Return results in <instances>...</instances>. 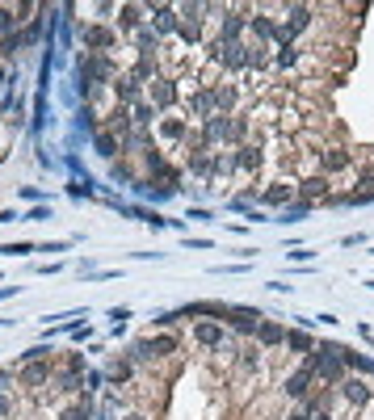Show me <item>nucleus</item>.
<instances>
[{
	"label": "nucleus",
	"instance_id": "nucleus-15",
	"mask_svg": "<svg viewBox=\"0 0 374 420\" xmlns=\"http://www.w3.org/2000/svg\"><path fill=\"white\" fill-rule=\"evenodd\" d=\"M286 349H294V353H315V345H311V336H303V332H286V341H282Z\"/></svg>",
	"mask_w": 374,
	"mask_h": 420
},
{
	"label": "nucleus",
	"instance_id": "nucleus-1",
	"mask_svg": "<svg viewBox=\"0 0 374 420\" xmlns=\"http://www.w3.org/2000/svg\"><path fill=\"white\" fill-rule=\"evenodd\" d=\"M311 387H315V365H311V357H307L294 374H286V379H282V387H278V391H282L286 399H307V395H311Z\"/></svg>",
	"mask_w": 374,
	"mask_h": 420
},
{
	"label": "nucleus",
	"instance_id": "nucleus-21",
	"mask_svg": "<svg viewBox=\"0 0 374 420\" xmlns=\"http://www.w3.org/2000/svg\"><path fill=\"white\" fill-rule=\"evenodd\" d=\"M64 420H88V403H76V408H68V412H64Z\"/></svg>",
	"mask_w": 374,
	"mask_h": 420
},
{
	"label": "nucleus",
	"instance_id": "nucleus-23",
	"mask_svg": "<svg viewBox=\"0 0 374 420\" xmlns=\"http://www.w3.org/2000/svg\"><path fill=\"white\" fill-rule=\"evenodd\" d=\"M127 420H147V416H143V412H131V416H127Z\"/></svg>",
	"mask_w": 374,
	"mask_h": 420
},
{
	"label": "nucleus",
	"instance_id": "nucleus-11",
	"mask_svg": "<svg viewBox=\"0 0 374 420\" xmlns=\"http://www.w3.org/2000/svg\"><path fill=\"white\" fill-rule=\"evenodd\" d=\"M282 341H286V332H282L278 324H265V320H261V328H256V345H261V349H274V345H282Z\"/></svg>",
	"mask_w": 374,
	"mask_h": 420
},
{
	"label": "nucleus",
	"instance_id": "nucleus-13",
	"mask_svg": "<svg viewBox=\"0 0 374 420\" xmlns=\"http://www.w3.org/2000/svg\"><path fill=\"white\" fill-rule=\"evenodd\" d=\"M84 42H88V46H101V55H105V50L114 46V34L101 30V26H93V30H84Z\"/></svg>",
	"mask_w": 374,
	"mask_h": 420
},
{
	"label": "nucleus",
	"instance_id": "nucleus-8",
	"mask_svg": "<svg viewBox=\"0 0 374 420\" xmlns=\"http://www.w3.org/2000/svg\"><path fill=\"white\" fill-rule=\"evenodd\" d=\"M294 193H299L303 202H315V198H328V177H324V173H315V177L299 181V185H294Z\"/></svg>",
	"mask_w": 374,
	"mask_h": 420
},
{
	"label": "nucleus",
	"instance_id": "nucleus-9",
	"mask_svg": "<svg viewBox=\"0 0 374 420\" xmlns=\"http://www.w3.org/2000/svg\"><path fill=\"white\" fill-rule=\"evenodd\" d=\"M110 84H114V97H118L122 105H127V101H139V80H135L131 72H118Z\"/></svg>",
	"mask_w": 374,
	"mask_h": 420
},
{
	"label": "nucleus",
	"instance_id": "nucleus-2",
	"mask_svg": "<svg viewBox=\"0 0 374 420\" xmlns=\"http://www.w3.org/2000/svg\"><path fill=\"white\" fill-rule=\"evenodd\" d=\"M349 164H353L349 147H324V151H315V169L324 173V177H333V173H345Z\"/></svg>",
	"mask_w": 374,
	"mask_h": 420
},
{
	"label": "nucleus",
	"instance_id": "nucleus-14",
	"mask_svg": "<svg viewBox=\"0 0 374 420\" xmlns=\"http://www.w3.org/2000/svg\"><path fill=\"white\" fill-rule=\"evenodd\" d=\"M294 193V181H274L270 189H265V202H286Z\"/></svg>",
	"mask_w": 374,
	"mask_h": 420
},
{
	"label": "nucleus",
	"instance_id": "nucleus-10",
	"mask_svg": "<svg viewBox=\"0 0 374 420\" xmlns=\"http://www.w3.org/2000/svg\"><path fill=\"white\" fill-rule=\"evenodd\" d=\"M232 328H236V332H244V336H256L261 315H256V311H232Z\"/></svg>",
	"mask_w": 374,
	"mask_h": 420
},
{
	"label": "nucleus",
	"instance_id": "nucleus-18",
	"mask_svg": "<svg viewBox=\"0 0 374 420\" xmlns=\"http://www.w3.org/2000/svg\"><path fill=\"white\" fill-rule=\"evenodd\" d=\"M151 114H156V110H151L147 101H139V105H135V122H139V126H151Z\"/></svg>",
	"mask_w": 374,
	"mask_h": 420
},
{
	"label": "nucleus",
	"instance_id": "nucleus-19",
	"mask_svg": "<svg viewBox=\"0 0 374 420\" xmlns=\"http://www.w3.org/2000/svg\"><path fill=\"white\" fill-rule=\"evenodd\" d=\"M13 21H17L13 9H0V34H13Z\"/></svg>",
	"mask_w": 374,
	"mask_h": 420
},
{
	"label": "nucleus",
	"instance_id": "nucleus-20",
	"mask_svg": "<svg viewBox=\"0 0 374 420\" xmlns=\"http://www.w3.org/2000/svg\"><path fill=\"white\" fill-rule=\"evenodd\" d=\"M278 420H311V412H307V403H299V408H290V412H282Z\"/></svg>",
	"mask_w": 374,
	"mask_h": 420
},
{
	"label": "nucleus",
	"instance_id": "nucleus-3",
	"mask_svg": "<svg viewBox=\"0 0 374 420\" xmlns=\"http://www.w3.org/2000/svg\"><path fill=\"white\" fill-rule=\"evenodd\" d=\"M194 341L202 349H215V353H227L232 349V336L223 332V324H194Z\"/></svg>",
	"mask_w": 374,
	"mask_h": 420
},
{
	"label": "nucleus",
	"instance_id": "nucleus-24",
	"mask_svg": "<svg viewBox=\"0 0 374 420\" xmlns=\"http://www.w3.org/2000/svg\"><path fill=\"white\" fill-rule=\"evenodd\" d=\"M5 412H9V399H0V416H5Z\"/></svg>",
	"mask_w": 374,
	"mask_h": 420
},
{
	"label": "nucleus",
	"instance_id": "nucleus-4",
	"mask_svg": "<svg viewBox=\"0 0 374 420\" xmlns=\"http://www.w3.org/2000/svg\"><path fill=\"white\" fill-rule=\"evenodd\" d=\"M232 160H236V173H261L270 155H265V147H256V143H240L232 151Z\"/></svg>",
	"mask_w": 374,
	"mask_h": 420
},
{
	"label": "nucleus",
	"instance_id": "nucleus-16",
	"mask_svg": "<svg viewBox=\"0 0 374 420\" xmlns=\"http://www.w3.org/2000/svg\"><path fill=\"white\" fill-rule=\"evenodd\" d=\"M139 13H143V9H135V5H127V9H122V34H131V30H139V21H143Z\"/></svg>",
	"mask_w": 374,
	"mask_h": 420
},
{
	"label": "nucleus",
	"instance_id": "nucleus-17",
	"mask_svg": "<svg viewBox=\"0 0 374 420\" xmlns=\"http://www.w3.org/2000/svg\"><path fill=\"white\" fill-rule=\"evenodd\" d=\"M185 135H189V126H185V122H165V139L185 143Z\"/></svg>",
	"mask_w": 374,
	"mask_h": 420
},
{
	"label": "nucleus",
	"instance_id": "nucleus-22",
	"mask_svg": "<svg viewBox=\"0 0 374 420\" xmlns=\"http://www.w3.org/2000/svg\"><path fill=\"white\" fill-rule=\"evenodd\" d=\"M17 42H21V38H17V34H9L5 42H0V55H13V50H17Z\"/></svg>",
	"mask_w": 374,
	"mask_h": 420
},
{
	"label": "nucleus",
	"instance_id": "nucleus-5",
	"mask_svg": "<svg viewBox=\"0 0 374 420\" xmlns=\"http://www.w3.org/2000/svg\"><path fill=\"white\" fill-rule=\"evenodd\" d=\"M202 139H206V147L232 143V118H227V114H210V118L202 122Z\"/></svg>",
	"mask_w": 374,
	"mask_h": 420
},
{
	"label": "nucleus",
	"instance_id": "nucleus-7",
	"mask_svg": "<svg viewBox=\"0 0 374 420\" xmlns=\"http://www.w3.org/2000/svg\"><path fill=\"white\" fill-rule=\"evenodd\" d=\"M177 101H181L177 80H169V76H156L151 80V105H156V110H169V105H177Z\"/></svg>",
	"mask_w": 374,
	"mask_h": 420
},
{
	"label": "nucleus",
	"instance_id": "nucleus-12",
	"mask_svg": "<svg viewBox=\"0 0 374 420\" xmlns=\"http://www.w3.org/2000/svg\"><path fill=\"white\" fill-rule=\"evenodd\" d=\"M50 379V365L46 361H34V365H26V370H21V383L26 387H38V383H46Z\"/></svg>",
	"mask_w": 374,
	"mask_h": 420
},
{
	"label": "nucleus",
	"instance_id": "nucleus-6",
	"mask_svg": "<svg viewBox=\"0 0 374 420\" xmlns=\"http://www.w3.org/2000/svg\"><path fill=\"white\" fill-rule=\"evenodd\" d=\"M337 395H341L349 408H366V403H370V383H366V379H341V383H337Z\"/></svg>",
	"mask_w": 374,
	"mask_h": 420
}]
</instances>
